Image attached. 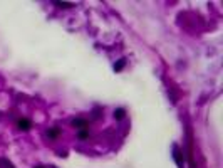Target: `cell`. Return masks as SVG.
<instances>
[{"mask_svg": "<svg viewBox=\"0 0 223 168\" xmlns=\"http://www.w3.org/2000/svg\"><path fill=\"white\" fill-rule=\"evenodd\" d=\"M17 128L22 131H29L30 128H32V121L30 119H27V118H20L17 121Z\"/></svg>", "mask_w": 223, "mask_h": 168, "instance_id": "cell-1", "label": "cell"}, {"mask_svg": "<svg viewBox=\"0 0 223 168\" xmlns=\"http://www.w3.org/2000/svg\"><path fill=\"white\" fill-rule=\"evenodd\" d=\"M71 124L74 126V128H79V130H87L89 123H87V119H84V118H76V119H72Z\"/></svg>", "mask_w": 223, "mask_h": 168, "instance_id": "cell-2", "label": "cell"}, {"mask_svg": "<svg viewBox=\"0 0 223 168\" xmlns=\"http://www.w3.org/2000/svg\"><path fill=\"white\" fill-rule=\"evenodd\" d=\"M59 134H60V128H57V126H54V128H49V130L45 131V136H47L49 140L59 138Z\"/></svg>", "mask_w": 223, "mask_h": 168, "instance_id": "cell-3", "label": "cell"}, {"mask_svg": "<svg viewBox=\"0 0 223 168\" xmlns=\"http://www.w3.org/2000/svg\"><path fill=\"white\" fill-rule=\"evenodd\" d=\"M114 118H116L118 121H121V119H124V118H126V111H124V109H122V108H118V109H116V111H114Z\"/></svg>", "mask_w": 223, "mask_h": 168, "instance_id": "cell-4", "label": "cell"}, {"mask_svg": "<svg viewBox=\"0 0 223 168\" xmlns=\"http://www.w3.org/2000/svg\"><path fill=\"white\" fill-rule=\"evenodd\" d=\"M175 160H176V165H178L180 168L183 166V155H181L178 150H175Z\"/></svg>", "mask_w": 223, "mask_h": 168, "instance_id": "cell-5", "label": "cell"}, {"mask_svg": "<svg viewBox=\"0 0 223 168\" xmlns=\"http://www.w3.org/2000/svg\"><path fill=\"white\" fill-rule=\"evenodd\" d=\"M124 64H126V59H119L118 62L114 64V71H116V72H119V71L122 69V67H124Z\"/></svg>", "mask_w": 223, "mask_h": 168, "instance_id": "cell-6", "label": "cell"}, {"mask_svg": "<svg viewBox=\"0 0 223 168\" xmlns=\"http://www.w3.org/2000/svg\"><path fill=\"white\" fill-rule=\"evenodd\" d=\"M0 168H13V165L7 158H0Z\"/></svg>", "mask_w": 223, "mask_h": 168, "instance_id": "cell-7", "label": "cell"}, {"mask_svg": "<svg viewBox=\"0 0 223 168\" xmlns=\"http://www.w3.org/2000/svg\"><path fill=\"white\" fill-rule=\"evenodd\" d=\"M77 138H79V140H87V138H89V131H87V130H79V133H77Z\"/></svg>", "mask_w": 223, "mask_h": 168, "instance_id": "cell-8", "label": "cell"}, {"mask_svg": "<svg viewBox=\"0 0 223 168\" xmlns=\"http://www.w3.org/2000/svg\"><path fill=\"white\" fill-rule=\"evenodd\" d=\"M57 7H64V8H72V4H66V2H55Z\"/></svg>", "mask_w": 223, "mask_h": 168, "instance_id": "cell-9", "label": "cell"}, {"mask_svg": "<svg viewBox=\"0 0 223 168\" xmlns=\"http://www.w3.org/2000/svg\"><path fill=\"white\" fill-rule=\"evenodd\" d=\"M35 168H44V166H35Z\"/></svg>", "mask_w": 223, "mask_h": 168, "instance_id": "cell-10", "label": "cell"}]
</instances>
